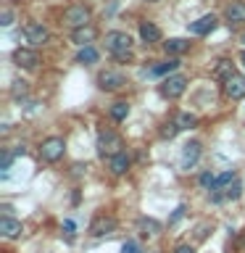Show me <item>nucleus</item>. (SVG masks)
Instances as JSON below:
<instances>
[{
    "mask_svg": "<svg viewBox=\"0 0 245 253\" xmlns=\"http://www.w3.org/2000/svg\"><path fill=\"white\" fill-rule=\"evenodd\" d=\"M124 84H126V79H124L122 71L106 69V71H100V74H98V87H100V90H106V92H119Z\"/></svg>",
    "mask_w": 245,
    "mask_h": 253,
    "instance_id": "nucleus-4",
    "label": "nucleus"
},
{
    "mask_svg": "<svg viewBox=\"0 0 245 253\" xmlns=\"http://www.w3.org/2000/svg\"><path fill=\"white\" fill-rule=\"evenodd\" d=\"M63 21H66L71 29L90 27V11H87L84 5H69L66 13H63Z\"/></svg>",
    "mask_w": 245,
    "mask_h": 253,
    "instance_id": "nucleus-6",
    "label": "nucleus"
},
{
    "mask_svg": "<svg viewBox=\"0 0 245 253\" xmlns=\"http://www.w3.org/2000/svg\"><path fill=\"white\" fill-rule=\"evenodd\" d=\"M63 229H66V232L71 235V232H74V221H71V219H66V221H63Z\"/></svg>",
    "mask_w": 245,
    "mask_h": 253,
    "instance_id": "nucleus-35",
    "label": "nucleus"
},
{
    "mask_svg": "<svg viewBox=\"0 0 245 253\" xmlns=\"http://www.w3.org/2000/svg\"><path fill=\"white\" fill-rule=\"evenodd\" d=\"M13 63L19 69H35L40 63V53L35 47H16L13 50Z\"/></svg>",
    "mask_w": 245,
    "mask_h": 253,
    "instance_id": "nucleus-9",
    "label": "nucleus"
},
{
    "mask_svg": "<svg viewBox=\"0 0 245 253\" xmlns=\"http://www.w3.org/2000/svg\"><path fill=\"white\" fill-rule=\"evenodd\" d=\"M126 116H129V103L119 100V103L111 106V119H114V122H124Z\"/></svg>",
    "mask_w": 245,
    "mask_h": 253,
    "instance_id": "nucleus-23",
    "label": "nucleus"
},
{
    "mask_svg": "<svg viewBox=\"0 0 245 253\" xmlns=\"http://www.w3.org/2000/svg\"><path fill=\"white\" fill-rule=\"evenodd\" d=\"M240 190H243V187H240V182H235V185H232V187H229L227 193H224V198H229V201H235V198H240Z\"/></svg>",
    "mask_w": 245,
    "mask_h": 253,
    "instance_id": "nucleus-30",
    "label": "nucleus"
},
{
    "mask_svg": "<svg viewBox=\"0 0 245 253\" xmlns=\"http://www.w3.org/2000/svg\"><path fill=\"white\" fill-rule=\"evenodd\" d=\"M140 37H142V42H148V45L161 42V29H158L153 21H142L140 24Z\"/></svg>",
    "mask_w": 245,
    "mask_h": 253,
    "instance_id": "nucleus-17",
    "label": "nucleus"
},
{
    "mask_svg": "<svg viewBox=\"0 0 245 253\" xmlns=\"http://www.w3.org/2000/svg\"><path fill=\"white\" fill-rule=\"evenodd\" d=\"M0 232H3V237H8V240H16V237H21L24 227H21V221H16L11 216H3L0 219Z\"/></svg>",
    "mask_w": 245,
    "mask_h": 253,
    "instance_id": "nucleus-15",
    "label": "nucleus"
},
{
    "mask_svg": "<svg viewBox=\"0 0 245 253\" xmlns=\"http://www.w3.org/2000/svg\"><path fill=\"white\" fill-rule=\"evenodd\" d=\"M148 3H156V0H148Z\"/></svg>",
    "mask_w": 245,
    "mask_h": 253,
    "instance_id": "nucleus-38",
    "label": "nucleus"
},
{
    "mask_svg": "<svg viewBox=\"0 0 245 253\" xmlns=\"http://www.w3.org/2000/svg\"><path fill=\"white\" fill-rule=\"evenodd\" d=\"M182 213H185V206H179V209L174 211V216H171V224H174V221H179V219H182Z\"/></svg>",
    "mask_w": 245,
    "mask_h": 253,
    "instance_id": "nucleus-34",
    "label": "nucleus"
},
{
    "mask_svg": "<svg viewBox=\"0 0 245 253\" xmlns=\"http://www.w3.org/2000/svg\"><path fill=\"white\" fill-rule=\"evenodd\" d=\"M129 166H132V158L126 150H122V153H116L114 158H108V169L111 174H116V177H122V174L129 171Z\"/></svg>",
    "mask_w": 245,
    "mask_h": 253,
    "instance_id": "nucleus-13",
    "label": "nucleus"
},
{
    "mask_svg": "<svg viewBox=\"0 0 245 253\" xmlns=\"http://www.w3.org/2000/svg\"><path fill=\"white\" fill-rule=\"evenodd\" d=\"M129 47H132V37L126 32H108L106 35V50H111L114 55L129 53Z\"/></svg>",
    "mask_w": 245,
    "mask_h": 253,
    "instance_id": "nucleus-5",
    "label": "nucleus"
},
{
    "mask_svg": "<svg viewBox=\"0 0 245 253\" xmlns=\"http://www.w3.org/2000/svg\"><path fill=\"white\" fill-rule=\"evenodd\" d=\"M95 37H98V32H95L92 24H90V27H82V29H74V32H71V42L79 45V47H90Z\"/></svg>",
    "mask_w": 245,
    "mask_h": 253,
    "instance_id": "nucleus-14",
    "label": "nucleus"
},
{
    "mask_svg": "<svg viewBox=\"0 0 245 253\" xmlns=\"http://www.w3.org/2000/svg\"><path fill=\"white\" fill-rule=\"evenodd\" d=\"M116 227H119V221L114 216H108V213H98V216L92 219V224H90V235L92 237H106L111 232H116Z\"/></svg>",
    "mask_w": 245,
    "mask_h": 253,
    "instance_id": "nucleus-8",
    "label": "nucleus"
},
{
    "mask_svg": "<svg viewBox=\"0 0 245 253\" xmlns=\"http://www.w3.org/2000/svg\"><path fill=\"white\" fill-rule=\"evenodd\" d=\"M158 90H161L163 98L177 100L179 95H185V90H187V77L185 74H169V77H163V82H161Z\"/></svg>",
    "mask_w": 245,
    "mask_h": 253,
    "instance_id": "nucleus-2",
    "label": "nucleus"
},
{
    "mask_svg": "<svg viewBox=\"0 0 245 253\" xmlns=\"http://www.w3.org/2000/svg\"><path fill=\"white\" fill-rule=\"evenodd\" d=\"M224 95L229 100H243L245 98V77L243 74H232L224 82Z\"/></svg>",
    "mask_w": 245,
    "mask_h": 253,
    "instance_id": "nucleus-10",
    "label": "nucleus"
},
{
    "mask_svg": "<svg viewBox=\"0 0 245 253\" xmlns=\"http://www.w3.org/2000/svg\"><path fill=\"white\" fill-rule=\"evenodd\" d=\"M114 58H116V61H129L132 53H122V55H114Z\"/></svg>",
    "mask_w": 245,
    "mask_h": 253,
    "instance_id": "nucleus-36",
    "label": "nucleus"
},
{
    "mask_svg": "<svg viewBox=\"0 0 245 253\" xmlns=\"http://www.w3.org/2000/svg\"><path fill=\"white\" fill-rule=\"evenodd\" d=\"M216 24H219V19L213 13H205V16H201L198 21H193L190 24V35H198V37H203V35H208V32H213L216 29Z\"/></svg>",
    "mask_w": 245,
    "mask_h": 253,
    "instance_id": "nucleus-11",
    "label": "nucleus"
},
{
    "mask_svg": "<svg viewBox=\"0 0 245 253\" xmlns=\"http://www.w3.org/2000/svg\"><path fill=\"white\" fill-rule=\"evenodd\" d=\"M24 35H27V42L32 47H42L50 42V32H47V27H42V24H37V21H32L24 27Z\"/></svg>",
    "mask_w": 245,
    "mask_h": 253,
    "instance_id": "nucleus-7",
    "label": "nucleus"
},
{
    "mask_svg": "<svg viewBox=\"0 0 245 253\" xmlns=\"http://www.w3.org/2000/svg\"><path fill=\"white\" fill-rule=\"evenodd\" d=\"M174 122L179 124V129H193V126L198 124V116L195 114H177V119Z\"/></svg>",
    "mask_w": 245,
    "mask_h": 253,
    "instance_id": "nucleus-25",
    "label": "nucleus"
},
{
    "mask_svg": "<svg viewBox=\"0 0 245 253\" xmlns=\"http://www.w3.org/2000/svg\"><path fill=\"white\" fill-rule=\"evenodd\" d=\"M235 182H237L235 171H224V174H219V177H216V185H213V193H227V190L232 187Z\"/></svg>",
    "mask_w": 245,
    "mask_h": 253,
    "instance_id": "nucleus-21",
    "label": "nucleus"
},
{
    "mask_svg": "<svg viewBox=\"0 0 245 253\" xmlns=\"http://www.w3.org/2000/svg\"><path fill=\"white\" fill-rule=\"evenodd\" d=\"M240 61H243V66H245V50H243V55H240Z\"/></svg>",
    "mask_w": 245,
    "mask_h": 253,
    "instance_id": "nucleus-37",
    "label": "nucleus"
},
{
    "mask_svg": "<svg viewBox=\"0 0 245 253\" xmlns=\"http://www.w3.org/2000/svg\"><path fill=\"white\" fill-rule=\"evenodd\" d=\"M190 47L187 40H182V37H171V40H166L163 42V50L169 53V55H182Z\"/></svg>",
    "mask_w": 245,
    "mask_h": 253,
    "instance_id": "nucleus-19",
    "label": "nucleus"
},
{
    "mask_svg": "<svg viewBox=\"0 0 245 253\" xmlns=\"http://www.w3.org/2000/svg\"><path fill=\"white\" fill-rule=\"evenodd\" d=\"M27 92H29L27 82H21V79H19V82H13V87H11V95H13V98H24Z\"/></svg>",
    "mask_w": 245,
    "mask_h": 253,
    "instance_id": "nucleus-27",
    "label": "nucleus"
},
{
    "mask_svg": "<svg viewBox=\"0 0 245 253\" xmlns=\"http://www.w3.org/2000/svg\"><path fill=\"white\" fill-rule=\"evenodd\" d=\"M177 132H179V124H177V122H166V124L161 126V137H163V140L177 137Z\"/></svg>",
    "mask_w": 245,
    "mask_h": 253,
    "instance_id": "nucleus-26",
    "label": "nucleus"
},
{
    "mask_svg": "<svg viewBox=\"0 0 245 253\" xmlns=\"http://www.w3.org/2000/svg\"><path fill=\"white\" fill-rule=\"evenodd\" d=\"M0 24H3V27H11V24H13V13L8 11V8L3 11V21H0Z\"/></svg>",
    "mask_w": 245,
    "mask_h": 253,
    "instance_id": "nucleus-32",
    "label": "nucleus"
},
{
    "mask_svg": "<svg viewBox=\"0 0 245 253\" xmlns=\"http://www.w3.org/2000/svg\"><path fill=\"white\" fill-rule=\"evenodd\" d=\"M243 42H245V35H243Z\"/></svg>",
    "mask_w": 245,
    "mask_h": 253,
    "instance_id": "nucleus-39",
    "label": "nucleus"
},
{
    "mask_svg": "<svg viewBox=\"0 0 245 253\" xmlns=\"http://www.w3.org/2000/svg\"><path fill=\"white\" fill-rule=\"evenodd\" d=\"M137 229H140V235H142V237H148V235H161V221L142 216V219L137 221Z\"/></svg>",
    "mask_w": 245,
    "mask_h": 253,
    "instance_id": "nucleus-18",
    "label": "nucleus"
},
{
    "mask_svg": "<svg viewBox=\"0 0 245 253\" xmlns=\"http://www.w3.org/2000/svg\"><path fill=\"white\" fill-rule=\"evenodd\" d=\"M98 61V50L90 45V47H79V53H77V63H95Z\"/></svg>",
    "mask_w": 245,
    "mask_h": 253,
    "instance_id": "nucleus-24",
    "label": "nucleus"
},
{
    "mask_svg": "<svg viewBox=\"0 0 245 253\" xmlns=\"http://www.w3.org/2000/svg\"><path fill=\"white\" fill-rule=\"evenodd\" d=\"M98 153L103 156V158H114L116 153H122L124 150V140L119 137L116 132H111V129H103L100 134H98Z\"/></svg>",
    "mask_w": 245,
    "mask_h": 253,
    "instance_id": "nucleus-1",
    "label": "nucleus"
},
{
    "mask_svg": "<svg viewBox=\"0 0 245 253\" xmlns=\"http://www.w3.org/2000/svg\"><path fill=\"white\" fill-rule=\"evenodd\" d=\"M213 185H216V177H213L211 171H203V174H201V187L213 190Z\"/></svg>",
    "mask_w": 245,
    "mask_h": 253,
    "instance_id": "nucleus-28",
    "label": "nucleus"
},
{
    "mask_svg": "<svg viewBox=\"0 0 245 253\" xmlns=\"http://www.w3.org/2000/svg\"><path fill=\"white\" fill-rule=\"evenodd\" d=\"M235 74V63L232 61H219L216 63V66H213V79H221V82H227V79L229 77H232Z\"/></svg>",
    "mask_w": 245,
    "mask_h": 253,
    "instance_id": "nucleus-20",
    "label": "nucleus"
},
{
    "mask_svg": "<svg viewBox=\"0 0 245 253\" xmlns=\"http://www.w3.org/2000/svg\"><path fill=\"white\" fill-rule=\"evenodd\" d=\"M122 253H142V248L134 240H126L124 245H122Z\"/></svg>",
    "mask_w": 245,
    "mask_h": 253,
    "instance_id": "nucleus-29",
    "label": "nucleus"
},
{
    "mask_svg": "<svg viewBox=\"0 0 245 253\" xmlns=\"http://www.w3.org/2000/svg\"><path fill=\"white\" fill-rule=\"evenodd\" d=\"M11 161H13V156L5 153V156H3V164H0V169H11Z\"/></svg>",
    "mask_w": 245,
    "mask_h": 253,
    "instance_id": "nucleus-33",
    "label": "nucleus"
},
{
    "mask_svg": "<svg viewBox=\"0 0 245 253\" xmlns=\"http://www.w3.org/2000/svg\"><path fill=\"white\" fill-rule=\"evenodd\" d=\"M224 16H227L229 24H243L245 21V0H235V3H229Z\"/></svg>",
    "mask_w": 245,
    "mask_h": 253,
    "instance_id": "nucleus-16",
    "label": "nucleus"
},
{
    "mask_svg": "<svg viewBox=\"0 0 245 253\" xmlns=\"http://www.w3.org/2000/svg\"><path fill=\"white\" fill-rule=\"evenodd\" d=\"M177 66H179V61H177V58H169V61H163V63H158V66L150 69V74H156V77H169Z\"/></svg>",
    "mask_w": 245,
    "mask_h": 253,
    "instance_id": "nucleus-22",
    "label": "nucleus"
},
{
    "mask_svg": "<svg viewBox=\"0 0 245 253\" xmlns=\"http://www.w3.org/2000/svg\"><path fill=\"white\" fill-rule=\"evenodd\" d=\"M174 253H195V248L190 243H179L177 248H174Z\"/></svg>",
    "mask_w": 245,
    "mask_h": 253,
    "instance_id": "nucleus-31",
    "label": "nucleus"
},
{
    "mask_svg": "<svg viewBox=\"0 0 245 253\" xmlns=\"http://www.w3.org/2000/svg\"><path fill=\"white\" fill-rule=\"evenodd\" d=\"M198 158H201V142L193 140V142H187V145L182 148V169L190 171L198 164Z\"/></svg>",
    "mask_w": 245,
    "mask_h": 253,
    "instance_id": "nucleus-12",
    "label": "nucleus"
},
{
    "mask_svg": "<svg viewBox=\"0 0 245 253\" xmlns=\"http://www.w3.org/2000/svg\"><path fill=\"white\" fill-rule=\"evenodd\" d=\"M63 153H66V140L63 137H47V140H42V145H40V156H42L47 164L61 161Z\"/></svg>",
    "mask_w": 245,
    "mask_h": 253,
    "instance_id": "nucleus-3",
    "label": "nucleus"
}]
</instances>
